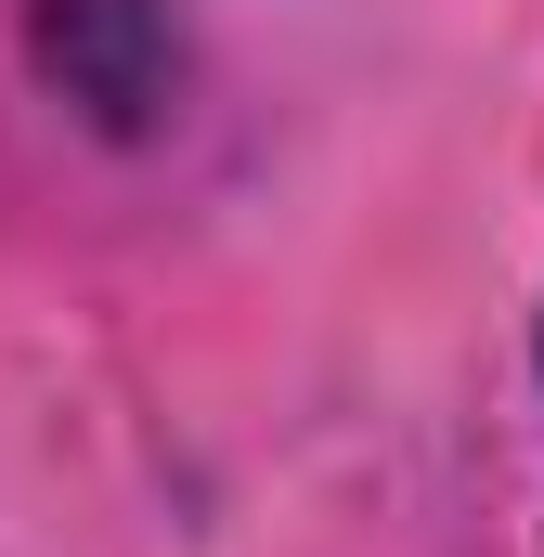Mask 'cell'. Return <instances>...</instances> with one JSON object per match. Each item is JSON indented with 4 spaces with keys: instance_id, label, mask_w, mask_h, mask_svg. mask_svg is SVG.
I'll use <instances>...</instances> for the list:
<instances>
[{
    "instance_id": "obj_1",
    "label": "cell",
    "mask_w": 544,
    "mask_h": 557,
    "mask_svg": "<svg viewBox=\"0 0 544 557\" xmlns=\"http://www.w3.org/2000/svg\"><path fill=\"white\" fill-rule=\"evenodd\" d=\"M39 65L104 131H143L169 91V0H39Z\"/></svg>"
}]
</instances>
